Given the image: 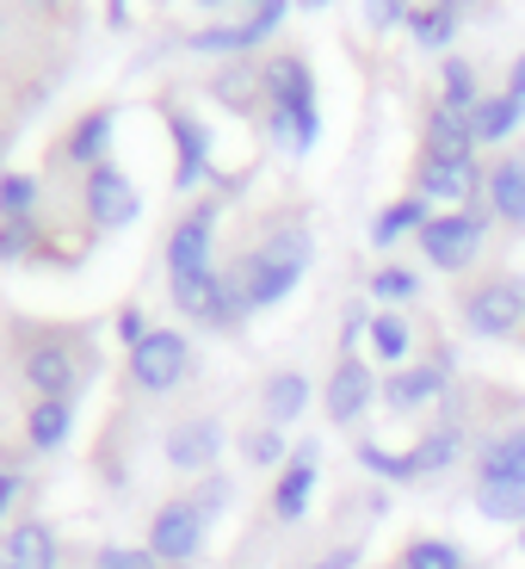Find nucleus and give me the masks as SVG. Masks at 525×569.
Returning <instances> with one entry per match:
<instances>
[{"instance_id": "nucleus-1", "label": "nucleus", "mask_w": 525, "mask_h": 569, "mask_svg": "<svg viewBox=\"0 0 525 569\" xmlns=\"http://www.w3.org/2000/svg\"><path fill=\"white\" fill-rule=\"evenodd\" d=\"M266 112H272V137L291 142L297 156H310L315 137H322V112H315V81H310V62L303 57H272L266 74Z\"/></svg>"}, {"instance_id": "nucleus-2", "label": "nucleus", "mask_w": 525, "mask_h": 569, "mask_svg": "<svg viewBox=\"0 0 525 569\" xmlns=\"http://www.w3.org/2000/svg\"><path fill=\"white\" fill-rule=\"evenodd\" d=\"M310 254H315V248H310V236H303V229H279V236H266V242H260L242 267H235L248 303H254V310L284 303L291 291H297V279L310 272Z\"/></svg>"}, {"instance_id": "nucleus-3", "label": "nucleus", "mask_w": 525, "mask_h": 569, "mask_svg": "<svg viewBox=\"0 0 525 569\" xmlns=\"http://www.w3.org/2000/svg\"><path fill=\"white\" fill-rule=\"evenodd\" d=\"M464 328L483 341H513L525 335V279L519 272H495L464 291Z\"/></svg>"}, {"instance_id": "nucleus-4", "label": "nucleus", "mask_w": 525, "mask_h": 569, "mask_svg": "<svg viewBox=\"0 0 525 569\" xmlns=\"http://www.w3.org/2000/svg\"><path fill=\"white\" fill-rule=\"evenodd\" d=\"M130 378H137V390H149V397L180 390L185 378H192V341H185L180 328H149V335L130 347Z\"/></svg>"}, {"instance_id": "nucleus-5", "label": "nucleus", "mask_w": 525, "mask_h": 569, "mask_svg": "<svg viewBox=\"0 0 525 569\" xmlns=\"http://www.w3.org/2000/svg\"><path fill=\"white\" fill-rule=\"evenodd\" d=\"M204 520L192 501H161L155 508V520H149V551H155V563H168V569H185V563H199V551H204Z\"/></svg>"}, {"instance_id": "nucleus-6", "label": "nucleus", "mask_w": 525, "mask_h": 569, "mask_svg": "<svg viewBox=\"0 0 525 569\" xmlns=\"http://www.w3.org/2000/svg\"><path fill=\"white\" fill-rule=\"evenodd\" d=\"M421 254L433 260L440 272H470L476 254H483V217L476 211H452V217H433L421 229Z\"/></svg>"}, {"instance_id": "nucleus-7", "label": "nucleus", "mask_w": 525, "mask_h": 569, "mask_svg": "<svg viewBox=\"0 0 525 569\" xmlns=\"http://www.w3.org/2000/svg\"><path fill=\"white\" fill-rule=\"evenodd\" d=\"M377 378H371V366L365 359H353L346 353L341 366H334V378H327V390H322V409H327V421L334 427H353V421H365V409L377 402Z\"/></svg>"}, {"instance_id": "nucleus-8", "label": "nucleus", "mask_w": 525, "mask_h": 569, "mask_svg": "<svg viewBox=\"0 0 525 569\" xmlns=\"http://www.w3.org/2000/svg\"><path fill=\"white\" fill-rule=\"evenodd\" d=\"M445 390H452V366H445V359H421V366L390 371L377 397H384L396 415H414V409H426V402H440Z\"/></svg>"}, {"instance_id": "nucleus-9", "label": "nucleus", "mask_w": 525, "mask_h": 569, "mask_svg": "<svg viewBox=\"0 0 525 569\" xmlns=\"http://www.w3.org/2000/svg\"><path fill=\"white\" fill-rule=\"evenodd\" d=\"M315 477H322V452H315V446H297V452L284 458L279 483H272V513H279L284 527H297L303 513H310Z\"/></svg>"}, {"instance_id": "nucleus-10", "label": "nucleus", "mask_w": 525, "mask_h": 569, "mask_svg": "<svg viewBox=\"0 0 525 569\" xmlns=\"http://www.w3.org/2000/svg\"><path fill=\"white\" fill-rule=\"evenodd\" d=\"M26 385L38 397H57V402H74V385H81V359H74L69 341H38L26 353Z\"/></svg>"}, {"instance_id": "nucleus-11", "label": "nucleus", "mask_w": 525, "mask_h": 569, "mask_svg": "<svg viewBox=\"0 0 525 569\" xmlns=\"http://www.w3.org/2000/svg\"><path fill=\"white\" fill-rule=\"evenodd\" d=\"M168 465L173 470H211L216 458H223V421L216 415H192V421L168 427Z\"/></svg>"}, {"instance_id": "nucleus-12", "label": "nucleus", "mask_w": 525, "mask_h": 569, "mask_svg": "<svg viewBox=\"0 0 525 569\" xmlns=\"http://www.w3.org/2000/svg\"><path fill=\"white\" fill-rule=\"evenodd\" d=\"M137 211H142L137 186H130L118 168H105V161H100V168L87 173V217H93L100 229H124Z\"/></svg>"}, {"instance_id": "nucleus-13", "label": "nucleus", "mask_w": 525, "mask_h": 569, "mask_svg": "<svg viewBox=\"0 0 525 569\" xmlns=\"http://www.w3.org/2000/svg\"><path fill=\"white\" fill-rule=\"evenodd\" d=\"M284 19V0H266L254 19H242V26H211V31H192V50H204V57H216V50H254L260 38H272Z\"/></svg>"}, {"instance_id": "nucleus-14", "label": "nucleus", "mask_w": 525, "mask_h": 569, "mask_svg": "<svg viewBox=\"0 0 525 569\" xmlns=\"http://www.w3.org/2000/svg\"><path fill=\"white\" fill-rule=\"evenodd\" d=\"M525 477V427H501L476 446V483H513Z\"/></svg>"}, {"instance_id": "nucleus-15", "label": "nucleus", "mask_w": 525, "mask_h": 569, "mask_svg": "<svg viewBox=\"0 0 525 569\" xmlns=\"http://www.w3.org/2000/svg\"><path fill=\"white\" fill-rule=\"evenodd\" d=\"M476 186H488L483 173H476V161H433V156H421V173H414V192H421V199H470Z\"/></svg>"}, {"instance_id": "nucleus-16", "label": "nucleus", "mask_w": 525, "mask_h": 569, "mask_svg": "<svg viewBox=\"0 0 525 569\" xmlns=\"http://www.w3.org/2000/svg\"><path fill=\"white\" fill-rule=\"evenodd\" d=\"M0 557H7L0 569H57V532L43 520H19V527H7Z\"/></svg>"}, {"instance_id": "nucleus-17", "label": "nucleus", "mask_w": 525, "mask_h": 569, "mask_svg": "<svg viewBox=\"0 0 525 569\" xmlns=\"http://www.w3.org/2000/svg\"><path fill=\"white\" fill-rule=\"evenodd\" d=\"M204 267H211V211H192L168 236V272L185 279V272H204Z\"/></svg>"}, {"instance_id": "nucleus-18", "label": "nucleus", "mask_w": 525, "mask_h": 569, "mask_svg": "<svg viewBox=\"0 0 525 569\" xmlns=\"http://www.w3.org/2000/svg\"><path fill=\"white\" fill-rule=\"evenodd\" d=\"M457 458H464V427H457V421H445V427H433V433H421V446L408 452L414 483H426V477H445Z\"/></svg>"}, {"instance_id": "nucleus-19", "label": "nucleus", "mask_w": 525, "mask_h": 569, "mask_svg": "<svg viewBox=\"0 0 525 569\" xmlns=\"http://www.w3.org/2000/svg\"><path fill=\"white\" fill-rule=\"evenodd\" d=\"M260 409H266V427H291L310 409V378L303 371H272L266 390H260Z\"/></svg>"}, {"instance_id": "nucleus-20", "label": "nucleus", "mask_w": 525, "mask_h": 569, "mask_svg": "<svg viewBox=\"0 0 525 569\" xmlns=\"http://www.w3.org/2000/svg\"><path fill=\"white\" fill-rule=\"evenodd\" d=\"M74 433V402H57V397H38L26 415V440L31 452H57V446H69Z\"/></svg>"}, {"instance_id": "nucleus-21", "label": "nucleus", "mask_w": 525, "mask_h": 569, "mask_svg": "<svg viewBox=\"0 0 525 569\" xmlns=\"http://www.w3.org/2000/svg\"><path fill=\"white\" fill-rule=\"evenodd\" d=\"M421 156H433V161H476V137H470V118H457V112H433L426 118V149Z\"/></svg>"}, {"instance_id": "nucleus-22", "label": "nucleus", "mask_w": 525, "mask_h": 569, "mask_svg": "<svg viewBox=\"0 0 525 569\" xmlns=\"http://www.w3.org/2000/svg\"><path fill=\"white\" fill-rule=\"evenodd\" d=\"M519 124H525V100H513V93H483V106L470 112V137L476 142H501Z\"/></svg>"}, {"instance_id": "nucleus-23", "label": "nucleus", "mask_w": 525, "mask_h": 569, "mask_svg": "<svg viewBox=\"0 0 525 569\" xmlns=\"http://www.w3.org/2000/svg\"><path fill=\"white\" fill-rule=\"evenodd\" d=\"M476 513L495 527H525V477L513 483H476Z\"/></svg>"}, {"instance_id": "nucleus-24", "label": "nucleus", "mask_w": 525, "mask_h": 569, "mask_svg": "<svg viewBox=\"0 0 525 569\" xmlns=\"http://www.w3.org/2000/svg\"><path fill=\"white\" fill-rule=\"evenodd\" d=\"M426 223H433V211H426V199L414 192V199H396L384 217H377V223H371V242L390 248V242H402V236H421Z\"/></svg>"}, {"instance_id": "nucleus-25", "label": "nucleus", "mask_w": 525, "mask_h": 569, "mask_svg": "<svg viewBox=\"0 0 525 569\" xmlns=\"http://www.w3.org/2000/svg\"><path fill=\"white\" fill-rule=\"evenodd\" d=\"M488 204L501 223H525V161H501L488 173Z\"/></svg>"}, {"instance_id": "nucleus-26", "label": "nucleus", "mask_w": 525, "mask_h": 569, "mask_svg": "<svg viewBox=\"0 0 525 569\" xmlns=\"http://www.w3.org/2000/svg\"><path fill=\"white\" fill-rule=\"evenodd\" d=\"M365 341H371V353L384 359V366H402L408 347H414V328L402 322L396 310H384V316H371V322H365Z\"/></svg>"}, {"instance_id": "nucleus-27", "label": "nucleus", "mask_w": 525, "mask_h": 569, "mask_svg": "<svg viewBox=\"0 0 525 569\" xmlns=\"http://www.w3.org/2000/svg\"><path fill=\"white\" fill-rule=\"evenodd\" d=\"M408 31H414V43H426V50H445V43L457 38V13L440 7V0H426V7H408Z\"/></svg>"}, {"instance_id": "nucleus-28", "label": "nucleus", "mask_w": 525, "mask_h": 569, "mask_svg": "<svg viewBox=\"0 0 525 569\" xmlns=\"http://www.w3.org/2000/svg\"><path fill=\"white\" fill-rule=\"evenodd\" d=\"M402 569H470V563H464V551H457L452 539H408Z\"/></svg>"}, {"instance_id": "nucleus-29", "label": "nucleus", "mask_w": 525, "mask_h": 569, "mask_svg": "<svg viewBox=\"0 0 525 569\" xmlns=\"http://www.w3.org/2000/svg\"><path fill=\"white\" fill-rule=\"evenodd\" d=\"M445 112H457V118H470L476 106H483V93H476V69L470 62H445Z\"/></svg>"}, {"instance_id": "nucleus-30", "label": "nucleus", "mask_w": 525, "mask_h": 569, "mask_svg": "<svg viewBox=\"0 0 525 569\" xmlns=\"http://www.w3.org/2000/svg\"><path fill=\"white\" fill-rule=\"evenodd\" d=\"M359 465H365L371 477H384V483H414L408 452H390V446H377V440H359Z\"/></svg>"}, {"instance_id": "nucleus-31", "label": "nucleus", "mask_w": 525, "mask_h": 569, "mask_svg": "<svg viewBox=\"0 0 525 569\" xmlns=\"http://www.w3.org/2000/svg\"><path fill=\"white\" fill-rule=\"evenodd\" d=\"M173 137H180V186H199L204 180V124L173 118Z\"/></svg>"}, {"instance_id": "nucleus-32", "label": "nucleus", "mask_w": 525, "mask_h": 569, "mask_svg": "<svg viewBox=\"0 0 525 569\" xmlns=\"http://www.w3.org/2000/svg\"><path fill=\"white\" fill-rule=\"evenodd\" d=\"M105 137H112V112H93V118H81V130L69 137V156H74V161H93V168H100V149H105Z\"/></svg>"}, {"instance_id": "nucleus-33", "label": "nucleus", "mask_w": 525, "mask_h": 569, "mask_svg": "<svg viewBox=\"0 0 525 569\" xmlns=\"http://www.w3.org/2000/svg\"><path fill=\"white\" fill-rule=\"evenodd\" d=\"M371 298L408 303V298H421V279H414V267H384V272H371Z\"/></svg>"}, {"instance_id": "nucleus-34", "label": "nucleus", "mask_w": 525, "mask_h": 569, "mask_svg": "<svg viewBox=\"0 0 525 569\" xmlns=\"http://www.w3.org/2000/svg\"><path fill=\"white\" fill-rule=\"evenodd\" d=\"M242 452H248V465H284V433L279 427H254V433H242Z\"/></svg>"}, {"instance_id": "nucleus-35", "label": "nucleus", "mask_w": 525, "mask_h": 569, "mask_svg": "<svg viewBox=\"0 0 525 569\" xmlns=\"http://www.w3.org/2000/svg\"><path fill=\"white\" fill-rule=\"evenodd\" d=\"M93 569H161V563H155L149 545H142V551H137V545H105V551L93 557Z\"/></svg>"}, {"instance_id": "nucleus-36", "label": "nucleus", "mask_w": 525, "mask_h": 569, "mask_svg": "<svg viewBox=\"0 0 525 569\" xmlns=\"http://www.w3.org/2000/svg\"><path fill=\"white\" fill-rule=\"evenodd\" d=\"M31 199H38V180H26V173H7V180H0V211L7 217H26Z\"/></svg>"}, {"instance_id": "nucleus-37", "label": "nucleus", "mask_w": 525, "mask_h": 569, "mask_svg": "<svg viewBox=\"0 0 525 569\" xmlns=\"http://www.w3.org/2000/svg\"><path fill=\"white\" fill-rule=\"evenodd\" d=\"M192 508H199L204 520H216V513L229 508V477H204V489L192 496Z\"/></svg>"}, {"instance_id": "nucleus-38", "label": "nucleus", "mask_w": 525, "mask_h": 569, "mask_svg": "<svg viewBox=\"0 0 525 569\" xmlns=\"http://www.w3.org/2000/svg\"><path fill=\"white\" fill-rule=\"evenodd\" d=\"M396 19H408V0H365V26L371 31H390Z\"/></svg>"}, {"instance_id": "nucleus-39", "label": "nucleus", "mask_w": 525, "mask_h": 569, "mask_svg": "<svg viewBox=\"0 0 525 569\" xmlns=\"http://www.w3.org/2000/svg\"><path fill=\"white\" fill-rule=\"evenodd\" d=\"M26 242H31V223H26V217H13L7 236H0V254H26Z\"/></svg>"}, {"instance_id": "nucleus-40", "label": "nucleus", "mask_w": 525, "mask_h": 569, "mask_svg": "<svg viewBox=\"0 0 525 569\" xmlns=\"http://www.w3.org/2000/svg\"><path fill=\"white\" fill-rule=\"evenodd\" d=\"M310 569H359V551H353V545H341V551H327V557H315Z\"/></svg>"}, {"instance_id": "nucleus-41", "label": "nucleus", "mask_w": 525, "mask_h": 569, "mask_svg": "<svg viewBox=\"0 0 525 569\" xmlns=\"http://www.w3.org/2000/svg\"><path fill=\"white\" fill-rule=\"evenodd\" d=\"M13 496H19V470H0V520L13 513Z\"/></svg>"}, {"instance_id": "nucleus-42", "label": "nucleus", "mask_w": 525, "mask_h": 569, "mask_svg": "<svg viewBox=\"0 0 525 569\" xmlns=\"http://www.w3.org/2000/svg\"><path fill=\"white\" fill-rule=\"evenodd\" d=\"M118 335H124V341L137 347L142 335H149V328H142V316H137V310H124V316H118Z\"/></svg>"}, {"instance_id": "nucleus-43", "label": "nucleus", "mask_w": 525, "mask_h": 569, "mask_svg": "<svg viewBox=\"0 0 525 569\" xmlns=\"http://www.w3.org/2000/svg\"><path fill=\"white\" fill-rule=\"evenodd\" d=\"M507 93H513V100H525V50L513 57V69H507Z\"/></svg>"}, {"instance_id": "nucleus-44", "label": "nucleus", "mask_w": 525, "mask_h": 569, "mask_svg": "<svg viewBox=\"0 0 525 569\" xmlns=\"http://www.w3.org/2000/svg\"><path fill=\"white\" fill-rule=\"evenodd\" d=\"M440 7H452V13H457V7H470V0H440Z\"/></svg>"}, {"instance_id": "nucleus-45", "label": "nucleus", "mask_w": 525, "mask_h": 569, "mask_svg": "<svg viewBox=\"0 0 525 569\" xmlns=\"http://www.w3.org/2000/svg\"><path fill=\"white\" fill-rule=\"evenodd\" d=\"M303 7H327V0H303Z\"/></svg>"}, {"instance_id": "nucleus-46", "label": "nucleus", "mask_w": 525, "mask_h": 569, "mask_svg": "<svg viewBox=\"0 0 525 569\" xmlns=\"http://www.w3.org/2000/svg\"><path fill=\"white\" fill-rule=\"evenodd\" d=\"M519 551H525V527H519Z\"/></svg>"}, {"instance_id": "nucleus-47", "label": "nucleus", "mask_w": 525, "mask_h": 569, "mask_svg": "<svg viewBox=\"0 0 525 569\" xmlns=\"http://www.w3.org/2000/svg\"><path fill=\"white\" fill-rule=\"evenodd\" d=\"M204 7H216V0H204Z\"/></svg>"}, {"instance_id": "nucleus-48", "label": "nucleus", "mask_w": 525, "mask_h": 569, "mask_svg": "<svg viewBox=\"0 0 525 569\" xmlns=\"http://www.w3.org/2000/svg\"><path fill=\"white\" fill-rule=\"evenodd\" d=\"M254 7H266V0H254Z\"/></svg>"}, {"instance_id": "nucleus-49", "label": "nucleus", "mask_w": 525, "mask_h": 569, "mask_svg": "<svg viewBox=\"0 0 525 569\" xmlns=\"http://www.w3.org/2000/svg\"><path fill=\"white\" fill-rule=\"evenodd\" d=\"M470 569H483V563H470Z\"/></svg>"}]
</instances>
